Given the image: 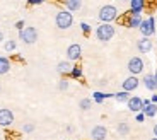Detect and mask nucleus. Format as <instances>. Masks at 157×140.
Returning a JSON list of instances; mask_svg holds the SVG:
<instances>
[{
    "mask_svg": "<svg viewBox=\"0 0 157 140\" xmlns=\"http://www.w3.org/2000/svg\"><path fill=\"white\" fill-rule=\"evenodd\" d=\"M98 16H99V21L102 24H111L118 17V9L114 5H104V7L99 9Z\"/></svg>",
    "mask_w": 157,
    "mask_h": 140,
    "instance_id": "obj_1",
    "label": "nucleus"
},
{
    "mask_svg": "<svg viewBox=\"0 0 157 140\" xmlns=\"http://www.w3.org/2000/svg\"><path fill=\"white\" fill-rule=\"evenodd\" d=\"M55 22H56V27H58V29H68V27L74 24V16H72L68 10H60V12H56Z\"/></svg>",
    "mask_w": 157,
    "mask_h": 140,
    "instance_id": "obj_2",
    "label": "nucleus"
},
{
    "mask_svg": "<svg viewBox=\"0 0 157 140\" xmlns=\"http://www.w3.org/2000/svg\"><path fill=\"white\" fill-rule=\"evenodd\" d=\"M96 36H98L99 41H109L114 36V26H111V24H101L96 29Z\"/></svg>",
    "mask_w": 157,
    "mask_h": 140,
    "instance_id": "obj_3",
    "label": "nucleus"
},
{
    "mask_svg": "<svg viewBox=\"0 0 157 140\" xmlns=\"http://www.w3.org/2000/svg\"><path fill=\"white\" fill-rule=\"evenodd\" d=\"M19 38L22 39L26 45H33L36 43V39H38V29L33 26H28V27H24L22 31L19 33Z\"/></svg>",
    "mask_w": 157,
    "mask_h": 140,
    "instance_id": "obj_4",
    "label": "nucleus"
},
{
    "mask_svg": "<svg viewBox=\"0 0 157 140\" xmlns=\"http://www.w3.org/2000/svg\"><path fill=\"white\" fill-rule=\"evenodd\" d=\"M140 33L144 34V38H150V36L155 33V19H154L152 16L149 17V19H145V21H142V24H140Z\"/></svg>",
    "mask_w": 157,
    "mask_h": 140,
    "instance_id": "obj_5",
    "label": "nucleus"
},
{
    "mask_svg": "<svg viewBox=\"0 0 157 140\" xmlns=\"http://www.w3.org/2000/svg\"><path fill=\"white\" fill-rule=\"evenodd\" d=\"M144 68H145V63H144V60H142L140 56H133V58L128 60V70L133 77H137L138 74H142Z\"/></svg>",
    "mask_w": 157,
    "mask_h": 140,
    "instance_id": "obj_6",
    "label": "nucleus"
},
{
    "mask_svg": "<svg viewBox=\"0 0 157 140\" xmlns=\"http://www.w3.org/2000/svg\"><path fill=\"white\" fill-rule=\"evenodd\" d=\"M80 56H82V46L77 43L70 45V46L67 48V58L68 62H77V60H80Z\"/></svg>",
    "mask_w": 157,
    "mask_h": 140,
    "instance_id": "obj_7",
    "label": "nucleus"
},
{
    "mask_svg": "<svg viewBox=\"0 0 157 140\" xmlns=\"http://www.w3.org/2000/svg\"><path fill=\"white\" fill-rule=\"evenodd\" d=\"M14 123V115L10 109L2 108L0 109V126H10Z\"/></svg>",
    "mask_w": 157,
    "mask_h": 140,
    "instance_id": "obj_8",
    "label": "nucleus"
},
{
    "mask_svg": "<svg viewBox=\"0 0 157 140\" xmlns=\"http://www.w3.org/2000/svg\"><path fill=\"white\" fill-rule=\"evenodd\" d=\"M90 137H92V140H106V137H108L106 126H102V125H96L94 128L90 130Z\"/></svg>",
    "mask_w": 157,
    "mask_h": 140,
    "instance_id": "obj_9",
    "label": "nucleus"
},
{
    "mask_svg": "<svg viewBox=\"0 0 157 140\" xmlns=\"http://www.w3.org/2000/svg\"><path fill=\"white\" fill-rule=\"evenodd\" d=\"M145 9V2L144 0H132L130 2V12L128 16H140V12Z\"/></svg>",
    "mask_w": 157,
    "mask_h": 140,
    "instance_id": "obj_10",
    "label": "nucleus"
},
{
    "mask_svg": "<svg viewBox=\"0 0 157 140\" xmlns=\"http://www.w3.org/2000/svg\"><path fill=\"white\" fill-rule=\"evenodd\" d=\"M138 84H140V80L137 77H133V75H130V77H126L123 80V91L125 92H132V91H135L138 87Z\"/></svg>",
    "mask_w": 157,
    "mask_h": 140,
    "instance_id": "obj_11",
    "label": "nucleus"
},
{
    "mask_svg": "<svg viewBox=\"0 0 157 140\" xmlns=\"http://www.w3.org/2000/svg\"><path fill=\"white\" fill-rule=\"evenodd\" d=\"M152 39L150 38H142V39H138V43H137V48H138V51L140 53H149L150 50H152Z\"/></svg>",
    "mask_w": 157,
    "mask_h": 140,
    "instance_id": "obj_12",
    "label": "nucleus"
},
{
    "mask_svg": "<svg viewBox=\"0 0 157 140\" xmlns=\"http://www.w3.org/2000/svg\"><path fill=\"white\" fill-rule=\"evenodd\" d=\"M126 104H128V109H130V111H133V113H140V111H142V99L138 96L130 97Z\"/></svg>",
    "mask_w": 157,
    "mask_h": 140,
    "instance_id": "obj_13",
    "label": "nucleus"
},
{
    "mask_svg": "<svg viewBox=\"0 0 157 140\" xmlns=\"http://www.w3.org/2000/svg\"><path fill=\"white\" fill-rule=\"evenodd\" d=\"M63 5H65V10H68L72 14V12H77L82 7V2H78V0H65Z\"/></svg>",
    "mask_w": 157,
    "mask_h": 140,
    "instance_id": "obj_14",
    "label": "nucleus"
},
{
    "mask_svg": "<svg viewBox=\"0 0 157 140\" xmlns=\"http://www.w3.org/2000/svg\"><path fill=\"white\" fill-rule=\"evenodd\" d=\"M144 86L147 87L149 91H155L157 89V82H155V77H154V74H147L145 77H144Z\"/></svg>",
    "mask_w": 157,
    "mask_h": 140,
    "instance_id": "obj_15",
    "label": "nucleus"
},
{
    "mask_svg": "<svg viewBox=\"0 0 157 140\" xmlns=\"http://www.w3.org/2000/svg\"><path fill=\"white\" fill-rule=\"evenodd\" d=\"M72 68H74V67L70 65V62H68V60H65V62H60L58 67H56V70H58L60 75H70Z\"/></svg>",
    "mask_w": 157,
    "mask_h": 140,
    "instance_id": "obj_16",
    "label": "nucleus"
},
{
    "mask_svg": "<svg viewBox=\"0 0 157 140\" xmlns=\"http://www.w3.org/2000/svg\"><path fill=\"white\" fill-rule=\"evenodd\" d=\"M10 70V60L7 56H0V75H5Z\"/></svg>",
    "mask_w": 157,
    "mask_h": 140,
    "instance_id": "obj_17",
    "label": "nucleus"
},
{
    "mask_svg": "<svg viewBox=\"0 0 157 140\" xmlns=\"http://www.w3.org/2000/svg\"><path fill=\"white\" fill-rule=\"evenodd\" d=\"M142 17L140 16H128V19H126V26L128 27H140L142 24Z\"/></svg>",
    "mask_w": 157,
    "mask_h": 140,
    "instance_id": "obj_18",
    "label": "nucleus"
},
{
    "mask_svg": "<svg viewBox=\"0 0 157 140\" xmlns=\"http://www.w3.org/2000/svg\"><path fill=\"white\" fill-rule=\"evenodd\" d=\"M142 113L145 115V116H149V118L155 116L157 115V104H152V103H150L149 106H145V108L142 109Z\"/></svg>",
    "mask_w": 157,
    "mask_h": 140,
    "instance_id": "obj_19",
    "label": "nucleus"
},
{
    "mask_svg": "<svg viewBox=\"0 0 157 140\" xmlns=\"http://www.w3.org/2000/svg\"><path fill=\"white\" fill-rule=\"evenodd\" d=\"M114 99H116L118 103H128V99H130V94L128 92H125V91H120V92H114Z\"/></svg>",
    "mask_w": 157,
    "mask_h": 140,
    "instance_id": "obj_20",
    "label": "nucleus"
},
{
    "mask_svg": "<svg viewBox=\"0 0 157 140\" xmlns=\"http://www.w3.org/2000/svg\"><path fill=\"white\" fill-rule=\"evenodd\" d=\"M116 130H118V133H120V135H128V133H130V126H128V123H125V121L118 123Z\"/></svg>",
    "mask_w": 157,
    "mask_h": 140,
    "instance_id": "obj_21",
    "label": "nucleus"
},
{
    "mask_svg": "<svg viewBox=\"0 0 157 140\" xmlns=\"http://www.w3.org/2000/svg\"><path fill=\"white\" fill-rule=\"evenodd\" d=\"M68 77L80 79V77H82V67H80V65H74V68H72V72H70V75H68Z\"/></svg>",
    "mask_w": 157,
    "mask_h": 140,
    "instance_id": "obj_22",
    "label": "nucleus"
},
{
    "mask_svg": "<svg viewBox=\"0 0 157 140\" xmlns=\"http://www.w3.org/2000/svg\"><path fill=\"white\" fill-rule=\"evenodd\" d=\"M90 104H92V99H89V97H84V99H80V103H78L80 109H84V111L90 109Z\"/></svg>",
    "mask_w": 157,
    "mask_h": 140,
    "instance_id": "obj_23",
    "label": "nucleus"
},
{
    "mask_svg": "<svg viewBox=\"0 0 157 140\" xmlns=\"http://www.w3.org/2000/svg\"><path fill=\"white\" fill-rule=\"evenodd\" d=\"M104 99H106V94H104V92H94V94H92V101H96L98 104H101Z\"/></svg>",
    "mask_w": 157,
    "mask_h": 140,
    "instance_id": "obj_24",
    "label": "nucleus"
},
{
    "mask_svg": "<svg viewBox=\"0 0 157 140\" xmlns=\"http://www.w3.org/2000/svg\"><path fill=\"white\" fill-rule=\"evenodd\" d=\"M16 46H17V45H16V41H14V39H9V41H5V51H7V53H10V51H14V50H16Z\"/></svg>",
    "mask_w": 157,
    "mask_h": 140,
    "instance_id": "obj_25",
    "label": "nucleus"
},
{
    "mask_svg": "<svg viewBox=\"0 0 157 140\" xmlns=\"http://www.w3.org/2000/svg\"><path fill=\"white\" fill-rule=\"evenodd\" d=\"M58 89L60 91H67L68 89V80L67 79H62V80L58 82Z\"/></svg>",
    "mask_w": 157,
    "mask_h": 140,
    "instance_id": "obj_26",
    "label": "nucleus"
},
{
    "mask_svg": "<svg viewBox=\"0 0 157 140\" xmlns=\"http://www.w3.org/2000/svg\"><path fill=\"white\" fill-rule=\"evenodd\" d=\"M80 29H82V33L86 36H89V33H90V26L87 22H80Z\"/></svg>",
    "mask_w": 157,
    "mask_h": 140,
    "instance_id": "obj_27",
    "label": "nucleus"
},
{
    "mask_svg": "<svg viewBox=\"0 0 157 140\" xmlns=\"http://www.w3.org/2000/svg\"><path fill=\"white\" fill-rule=\"evenodd\" d=\"M22 132H26V133L34 132V125H33V123H26V125L22 126Z\"/></svg>",
    "mask_w": 157,
    "mask_h": 140,
    "instance_id": "obj_28",
    "label": "nucleus"
},
{
    "mask_svg": "<svg viewBox=\"0 0 157 140\" xmlns=\"http://www.w3.org/2000/svg\"><path fill=\"white\" fill-rule=\"evenodd\" d=\"M16 29H17V31H22V29H24V21H17V22H16Z\"/></svg>",
    "mask_w": 157,
    "mask_h": 140,
    "instance_id": "obj_29",
    "label": "nucleus"
},
{
    "mask_svg": "<svg viewBox=\"0 0 157 140\" xmlns=\"http://www.w3.org/2000/svg\"><path fill=\"white\" fill-rule=\"evenodd\" d=\"M144 120H145V115L142 113V111H140V113H137V121H138V123H142Z\"/></svg>",
    "mask_w": 157,
    "mask_h": 140,
    "instance_id": "obj_30",
    "label": "nucleus"
},
{
    "mask_svg": "<svg viewBox=\"0 0 157 140\" xmlns=\"http://www.w3.org/2000/svg\"><path fill=\"white\" fill-rule=\"evenodd\" d=\"M43 4V0H31L29 2V5H41Z\"/></svg>",
    "mask_w": 157,
    "mask_h": 140,
    "instance_id": "obj_31",
    "label": "nucleus"
},
{
    "mask_svg": "<svg viewBox=\"0 0 157 140\" xmlns=\"http://www.w3.org/2000/svg\"><path fill=\"white\" fill-rule=\"evenodd\" d=\"M150 103H152V104H157V94H154V96H152V101H150Z\"/></svg>",
    "mask_w": 157,
    "mask_h": 140,
    "instance_id": "obj_32",
    "label": "nucleus"
},
{
    "mask_svg": "<svg viewBox=\"0 0 157 140\" xmlns=\"http://www.w3.org/2000/svg\"><path fill=\"white\" fill-rule=\"evenodd\" d=\"M154 135H155V138H157V125L154 126Z\"/></svg>",
    "mask_w": 157,
    "mask_h": 140,
    "instance_id": "obj_33",
    "label": "nucleus"
},
{
    "mask_svg": "<svg viewBox=\"0 0 157 140\" xmlns=\"http://www.w3.org/2000/svg\"><path fill=\"white\" fill-rule=\"evenodd\" d=\"M2 39H4V34H2V33H0V43H2Z\"/></svg>",
    "mask_w": 157,
    "mask_h": 140,
    "instance_id": "obj_34",
    "label": "nucleus"
},
{
    "mask_svg": "<svg viewBox=\"0 0 157 140\" xmlns=\"http://www.w3.org/2000/svg\"><path fill=\"white\" fill-rule=\"evenodd\" d=\"M154 77H155V82H157V70H155V74H154Z\"/></svg>",
    "mask_w": 157,
    "mask_h": 140,
    "instance_id": "obj_35",
    "label": "nucleus"
},
{
    "mask_svg": "<svg viewBox=\"0 0 157 140\" xmlns=\"http://www.w3.org/2000/svg\"><path fill=\"white\" fill-rule=\"evenodd\" d=\"M150 140H157V138H155V137H154V138H150Z\"/></svg>",
    "mask_w": 157,
    "mask_h": 140,
    "instance_id": "obj_36",
    "label": "nucleus"
},
{
    "mask_svg": "<svg viewBox=\"0 0 157 140\" xmlns=\"http://www.w3.org/2000/svg\"><path fill=\"white\" fill-rule=\"evenodd\" d=\"M0 91H2V87H0Z\"/></svg>",
    "mask_w": 157,
    "mask_h": 140,
    "instance_id": "obj_37",
    "label": "nucleus"
},
{
    "mask_svg": "<svg viewBox=\"0 0 157 140\" xmlns=\"http://www.w3.org/2000/svg\"><path fill=\"white\" fill-rule=\"evenodd\" d=\"M155 33H157V31H155Z\"/></svg>",
    "mask_w": 157,
    "mask_h": 140,
    "instance_id": "obj_38",
    "label": "nucleus"
}]
</instances>
